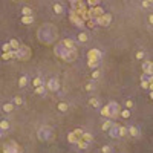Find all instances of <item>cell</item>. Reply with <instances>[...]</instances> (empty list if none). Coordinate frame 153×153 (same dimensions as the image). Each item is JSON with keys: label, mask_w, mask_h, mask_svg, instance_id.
<instances>
[{"label": "cell", "mask_w": 153, "mask_h": 153, "mask_svg": "<svg viewBox=\"0 0 153 153\" xmlns=\"http://www.w3.org/2000/svg\"><path fill=\"white\" fill-rule=\"evenodd\" d=\"M51 136H52V129L48 127V125H43L37 132V138L40 141H48V139H51Z\"/></svg>", "instance_id": "6da1fadb"}, {"label": "cell", "mask_w": 153, "mask_h": 153, "mask_svg": "<svg viewBox=\"0 0 153 153\" xmlns=\"http://www.w3.org/2000/svg\"><path fill=\"white\" fill-rule=\"evenodd\" d=\"M95 21L98 25H101V26H109V25H110V21H112V14L103 12L101 15H96Z\"/></svg>", "instance_id": "7a4b0ae2"}, {"label": "cell", "mask_w": 153, "mask_h": 153, "mask_svg": "<svg viewBox=\"0 0 153 153\" xmlns=\"http://www.w3.org/2000/svg\"><path fill=\"white\" fill-rule=\"evenodd\" d=\"M3 153H21V149L15 141H11L9 144L3 145Z\"/></svg>", "instance_id": "3957f363"}, {"label": "cell", "mask_w": 153, "mask_h": 153, "mask_svg": "<svg viewBox=\"0 0 153 153\" xmlns=\"http://www.w3.org/2000/svg\"><path fill=\"white\" fill-rule=\"evenodd\" d=\"M15 52H17V57L15 58H19V60H26V58L31 57V49L26 48V46H20Z\"/></svg>", "instance_id": "277c9868"}, {"label": "cell", "mask_w": 153, "mask_h": 153, "mask_svg": "<svg viewBox=\"0 0 153 153\" xmlns=\"http://www.w3.org/2000/svg\"><path fill=\"white\" fill-rule=\"evenodd\" d=\"M55 54L60 57V58H63V60H68V55H69V49L63 45V43H60V45L55 48Z\"/></svg>", "instance_id": "5b68a950"}, {"label": "cell", "mask_w": 153, "mask_h": 153, "mask_svg": "<svg viewBox=\"0 0 153 153\" xmlns=\"http://www.w3.org/2000/svg\"><path fill=\"white\" fill-rule=\"evenodd\" d=\"M103 57H104V54H103L100 49H90V51L87 52V58L89 60H98V61H101Z\"/></svg>", "instance_id": "8992f818"}, {"label": "cell", "mask_w": 153, "mask_h": 153, "mask_svg": "<svg viewBox=\"0 0 153 153\" xmlns=\"http://www.w3.org/2000/svg\"><path fill=\"white\" fill-rule=\"evenodd\" d=\"M107 106L110 107V119L116 118L118 115H119V112H121V107H119V104H118V103H115V101H110Z\"/></svg>", "instance_id": "52a82bcc"}, {"label": "cell", "mask_w": 153, "mask_h": 153, "mask_svg": "<svg viewBox=\"0 0 153 153\" xmlns=\"http://www.w3.org/2000/svg\"><path fill=\"white\" fill-rule=\"evenodd\" d=\"M46 89L48 90H51V92H57L60 89V83H58V80L57 78H51L46 83Z\"/></svg>", "instance_id": "ba28073f"}, {"label": "cell", "mask_w": 153, "mask_h": 153, "mask_svg": "<svg viewBox=\"0 0 153 153\" xmlns=\"http://www.w3.org/2000/svg\"><path fill=\"white\" fill-rule=\"evenodd\" d=\"M118 127H119V125H118L116 123H113V124H112V127L107 130V133H109V136H110V138H119Z\"/></svg>", "instance_id": "9c48e42d"}, {"label": "cell", "mask_w": 153, "mask_h": 153, "mask_svg": "<svg viewBox=\"0 0 153 153\" xmlns=\"http://www.w3.org/2000/svg\"><path fill=\"white\" fill-rule=\"evenodd\" d=\"M129 135L132 136V138H139V136H141V130L136 127V125H130V127H129Z\"/></svg>", "instance_id": "30bf717a"}, {"label": "cell", "mask_w": 153, "mask_h": 153, "mask_svg": "<svg viewBox=\"0 0 153 153\" xmlns=\"http://www.w3.org/2000/svg\"><path fill=\"white\" fill-rule=\"evenodd\" d=\"M64 46H66L68 49H70V51H72V49H76V46H75V41L72 40V38H64V40L61 41Z\"/></svg>", "instance_id": "8fae6325"}, {"label": "cell", "mask_w": 153, "mask_h": 153, "mask_svg": "<svg viewBox=\"0 0 153 153\" xmlns=\"http://www.w3.org/2000/svg\"><path fill=\"white\" fill-rule=\"evenodd\" d=\"M68 141L70 144H76L80 141V136L78 135H75V132H70L69 135H68Z\"/></svg>", "instance_id": "7c38bea8"}, {"label": "cell", "mask_w": 153, "mask_h": 153, "mask_svg": "<svg viewBox=\"0 0 153 153\" xmlns=\"http://www.w3.org/2000/svg\"><path fill=\"white\" fill-rule=\"evenodd\" d=\"M15 57H17V52H15L14 49L9 51V52H3V55H2L3 60H11V58H15Z\"/></svg>", "instance_id": "4fadbf2b"}, {"label": "cell", "mask_w": 153, "mask_h": 153, "mask_svg": "<svg viewBox=\"0 0 153 153\" xmlns=\"http://www.w3.org/2000/svg\"><path fill=\"white\" fill-rule=\"evenodd\" d=\"M119 132V138H124V136H129V127H124V125H119L118 127Z\"/></svg>", "instance_id": "5bb4252c"}, {"label": "cell", "mask_w": 153, "mask_h": 153, "mask_svg": "<svg viewBox=\"0 0 153 153\" xmlns=\"http://www.w3.org/2000/svg\"><path fill=\"white\" fill-rule=\"evenodd\" d=\"M52 9H54V12H55V14H63L64 12V8H63L61 3H54Z\"/></svg>", "instance_id": "9a60e30c"}, {"label": "cell", "mask_w": 153, "mask_h": 153, "mask_svg": "<svg viewBox=\"0 0 153 153\" xmlns=\"http://www.w3.org/2000/svg\"><path fill=\"white\" fill-rule=\"evenodd\" d=\"M76 40H78V43H86L89 40V35H87L86 32H80V34L76 35Z\"/></svg>", "instance_id": "2e32d148"}, {"label": "cell", "mask_w": 153, "mask_h": 153, "mask_svg": "<svg viewBox=\"0 0 153 153\" xmlns=\"http://www.w3.org/2000/svg\"><path fill=\"white\" fill-rule=\"evenodd\" d=\"M57 109H58L60 112H68L69 104H68V103H64V101H60V103H58V106H57Z\"/></svg>", "instance_id": "e0dca14e"}, {"label": "cell", "mask_w": 153, "mask_h": 153, "mask_svg": "<svg viewBox=\"0 0 153 153\" xmlns=\"http://www.w3.org/2000/svg\"><path fill=\"white\" fill-rule=\"evenodd\" d=\"M89 104H90L92 107H95V109H100V107H101V103H100V100H98V98H90V100H89Z\"/></svg>", "instance_id": "ac0fdd59"}, {"label": "cell", "mask_w": 153, "mask_h": 153, "mask_svg": "<svg viewBox=\"0 0 153 153\" xmlns=\"http://www.w3.org/2000/svg\"><path fill=\"white\" fill-rule=\"evenodd\" d=\"M112 124H113V121H112V119H110V118H109V119H106V121H104V123H103V125H101V129H103V130H104V132H107V130H109V129H110V127H112Z\"/></svg>", "instance_id": "d6986e66"}, {"label": "cell", "mask_w": 153, "mask_h": 153, "mask_svg": "<svg viewBox=\"0 0 153 153\" xmlns=\"http://www.w3.org/2000/svg\"><path fill=\"white\" fill-rule=\"evenodd\" d=\"M76 144H78V147H80L81 150H87V149H89V144H90V143H87V141H84V139L80 138V141H78Z\"/></svg>", "instance_id": "ffe728a7"}, {"label": "cell", "mask_w": 153, "mask_h": 153, "mask_svg": "<svg viewBox=\"0 0 153 153\" xmlns=\"http://www.w3.org/2000/svg\"><path fill=\"white\" fill-rule=\"evenodd\" d=\"M32 21H34L32 15H23V17H21V23H25V25H31Z\"/></svg>", "instance_id": "44dd1931"}, {"label": "cell", "mask_w": 153, "mask_h": 153, "mask_svg": "<svg viewBox=\"0 0 153 153\" xmlns=\"http://www.w3.org/2000/svg\"><path fill=\"white\" fill-rule=\"evenodd\" d=\"M87 66H89L90 69H96L98 66H100V61H98V60H89V61H87Z\"/></svg>", "instance_id": "7402d4cb"}, {"label": "cell", "mask_w": 153, "mask_h": 153, "mask_svg": "<svg viewBox=\"0 0 153 153\" xmlns=\"http://www.w3.org/2000/svg\"><path fill=\"white\" fill-rule=\"evenodd\" d=\"M46 90H48V89H46V86H43V84H41V86H38V87H35V94H37V95H45V94H46Z\"/></svg>", "instance_id": "603a6c76"}, {"label": "cell", "mask_w": 153, "mask_h": 153, "mask_svg": "<svg viewBox=\"0 0 153 153\" xmlns=\"http://www.w3.org/2000/svg\"><path fill=\"white\" fill-rule=\"evenodd\" d=\"M26 84H28V76H26V75H21L20 78H19V86H20V87H25Z\"/></svg>", "instance_id": "cb8c5ba5"}, {"label": "cell", "mask_w": 153, "mask_h": 153, "mask_svg": "<svg viewBox=\"0 0 153 153\" xmlns=\"http://www.w3.org/2000/svg\"><path fill=\"white\" fill-rule=\"evenodd\" d=\"M101 115H103V116H106V118H110V107L104 106L101 109Z\"/></svg>", "instance_id": "d4e9b609"}, {"label": "cell", "mask_w": 153, "mask_h": 153, "mask_svg": "<svg viewBox=\"0 0 153 153\" xmlns=\"http://www.w3.org/2000/svg\"><path fill=\"white\" fill-rule=\"evenodd\" d=\"M81 139H84V141H87V143H92V141H94V136H92L90 133H87V132H84L83 135H81Z\"/></svg>", "instance_id": "484cf974"}, {"label": "cell", "mask_w": 153, "mask_h": 153, "mask_svg": "<svg viewBox=\"0 0 153 153\" xmlns=\"http://www.w3.org/2000/svg\"><path fill=\"white\" fill-rule=\"evenodd\" d=\"M14 110V104H11V103H5L3 104V112H12Z\"/></svg>", "instance_id": "4316f807"}, {"label": "cell", "mask_w": 153, "mask_h": 153, "mask_svg": "<svg viewBox=\"0 0 153 153\" xmlns=\"http://www.w3.org/2000/svg\"><path fill=\"white\" fill-rule=\"evenodd\" d=\"M119 115L124 118V119H127V118H130V115H132V112H130V109H124V110H121L119 112Z\"/></svg>", "instance_id": "83f0119b"}, {"label": "cell", "mask_w": 153, "mask_h": 153, "mask_svg": "<svg viewBox=\"0 0 153 153\" xmlns=\"http://www.w3.org/2000/svg\"><path fill=\"white\" fill-rule=\"evenodd\" d=\"M8 129H9V121H6V119L0 121V130H8Z\"/></svg>", "instance_id": "f1b7e54d"}, {"label": "cell", "mask_w": 153, "mask_h": 153, "mask_svg": "<svg viewBox=\"0 0 153 153\" xmlns=\"http://www.w3.org/2000/svg\"><path fill=\"white\" fill-rule=\"evenodd\" d=\"M9 45H11V48H12V49H14V51H17V49L20 48V43H19L17 40H14V38H12V40H11V41H9Z\"/></svg>", "instance_id": "f546056e"}, {"label": "cell", "mask_w": 153, "mask_h": 153, "mask_svg": "<svg viewBox=\"0 0 153 153\" xmlns=\"http://www.w3.org/2000/svg\"><path fill=\"white\" fill-rule=\"evenodd\" d=\"M100 76H101V72H100L98 69H94V70H92V80H98Z\"/></svg>", "instance_id": "4dcf8cb0"}, {"label": "cell", "mask_w": 153, "mask_h": 153, "mask_svg": "<svg viewBox=\"0 0 153 153\" xmlns=\"http://www.w3.org/2000/svg\"><path fill=\"white\" fill-rule=\"evenodd\" d=\"M32 84H34L35 87H38V86H41V84H43V81H41V78H40V76H35V78H34V81H32Z\"/></svg>", "instance_id": "1f68e13d"}, {"label": "cell", "mask_w": 153, "mask_h": 153, "mask_svg": "<svg viewBox=\"0 0 153 153\" xmlns=\"http://www.w3.org/2000/svg\"><path fill=\"white\" fill-rule=\"evenodd\" d=\"M84 89H86L87 92H92V90L95 89V84H94V83H86V84H84Z\"/></svg>", "instance_id": "d6a6232c"}, {"label": "cell", "mask_w": 153, "mask_h": 153, "mask_svg": "<svg viewBox=\"0 0 153 153\" xmlns=\"http://www.w3.org/2000/svg\"><path fill=\"white\" fill-rule=\"evenodd\" d=\"M21 14H23V15H32V9L28 8V6H25L23 9H21Z\"/></svg>", "instance_id": "836d02e7"}, {"label": "cell", "mask_w": 153, "mask_h": 153, "mask_svg": "<svg viewBox=\"0 0 153 153\" xmlns=\"http://www.w3.org/2000/svg\"><path fill=\"white\" fill-rule=\"evenodd\" d=\"M101 153H112V147L110 145H103L101 147Z\"/></svg>", "instance_id": "e575fe53"}, {"label": "cell", "mask_w": 153, "mask_h": 153, "mask_svg": "<svg viewBox=\"0 0 153 153\" xmlns=\"http://www.w3.org/2000/svg\"><path fill=\"white\" fill-rule=\"evenodd\" d=\"M150 2H149V0H141V6H143L144 9H147V8H150Z\"/></svg>", "instance_id": "d590c367"}, {"label": "cell", "mask_w": 153, "mask_h": 153, "mask_svg": "<svg viewBox=\"0 0 153 153\" xmlns=\"http://www.w3.org/2000/svg\"><path fill=\"white\" fill-rule=\"evenodd\" d=\"M124 104H125V109H132L135 104H133V101L132 100H130V98H129V100H125V103H124Z\"/></svg>", "instance_id": "8d00e7d4"}, {"label": "cell", "mask_w": 153, "mask_h": 153, "mask_svg": "<svg viewBox=\"0 0 153 153\" xmlns=\"http://www.w3.org/2000/svg\"><path fill=\"white\" fill-rule=\"evenodd\" d=\"M2 49H3V52H9V51H12V48H11L9 43H5V45L2 46Z\"/></svg>", "instance_id": "74e56055"}, {"label": "cell", "mask_w": 153, "mask_h": 153, "mask_svg": "<svg viewBox=\"0 0 153 153\" xmlns=\"http://www.w3.org/2000/svg\"><path fill=\"white\" fill-rule=\"evenodd\" d=\"M135 58L136 60H143L144 58V51H138V52L135 54Z\"/></svg>", "instance_id": "f35d334b"}, {"label": "cell", "mask_w": 153, "mask_h": 153, "mask_svg": "<svg viewBox=\"0 0 153 153\" xmlns=\"http://www.w3.org/2000/svg\"><path fill=\"white\" fill-rule=\"evenodd\" d=\"M149 81L147 80H141V87H143V89H149Z\"/></svg>", "instance_id": "ab89813d"}, {"label": "cell", "mask_w": 153, "mask_h": 153, "mask_svg": "<svg viewBox=\"0 0 153 153\" xmlns=\"http://www.w3.org/2000/svg\"><path fill=\"white\" fill-rule=\"evenodd\" d=\"M12 101H14V104H15V106H20V104H21V103H23V100H21V98H20V96H15V98H14V100H12Z\"/></svg>", "instance_id": "60d3db41"}, {"label": "cell", "mask_w": 153, "mask_h": 153, "mask_svg": "<svg viewBox=\"0 0 153 153\" xmlns=\"http://www.w3.org/2000/svg\"><path fill=\"white\" fill-rule=\"evenodd\" d=\"M147 74H149V75H153V61L149 63V69H147Z\"/></svg>", "instance_id": "b9f144b4"}, {"label": "cell", "mask_w": 153, "mask_h": 153, "mask_svg": "<svg viewBox=\"0 0 153 153\" xmlns=\"http://www.w3.org/2000/svg\"><path fill=\"white\" fill-rule=\"evenodd\" d=\"M149 63H150V61H143V70H144V74H147V69H149Z\"/></svg>", "instance_id": "7bdbcfd3"}, {"label": "cell", "mask_w": 153, "mask_h": 153, "mask_svg": "<svg viewBox=\"0 0 153 153\" xmlns=\"http://www.w3.org/2000/svg\"><path fill=\"white\" fill-rule=\"evenodd\" d=\"M74 132H75V135H78V136H80V138H81V135H83V133H84V132H83V129H75V130H74Z\"/></svg>", "instance_id": "ee69618b"}, {"label": "cell", "mask_w": 153, "mask_h": 153, "mask_svg": "<svg viewBox=\"0 0 153 153\" xmlns=\"http://www.w3.org/2000/svg\"><path fill=\"white\" fill-rule=\"evenodd\" d=\"M149 23H150V25H153V14H150V15H149Z\"/></svg>", "instance_id": "f6af8a7d"}, {"label": "cell", "mask_w": 153, "mask_h": 153, "mask_svg": "<svg viewBox=\"0 0 153 153\" xmlns=\"http://www.w3.org/2000/svg\"><path fill=\"white\" fill-rule=\"evenodd\" d=\"M149 89H150V90H153V81H152V83L149 84Z\"/></svg>", "instance_id": "bcb514c9"}, {"label": "cell", "mask_w": 153, "mask_h": 153, "mask_svg": "<svg viewBox=\"0 0 153 153\" xmlns=\"http://www.w3.org/2000/svg\"><path fill=\"white\" fill-rule=\"evenodd\" d=\"M150 98H152V100H153V90H150Z\"/></svg>", "instance_id": "7dc6e473"}, {"label": "cell", "mask_w": 153, "mask_h": 153, "mask_svg": "<svg viewBox=\"0 0 153 153\" xmlns=\"http://www.w3.org/2000/svg\"><path fill=\"white\" fill-rule=\"evenodd\" d=\"M149 2H150V3H153V0H149Z\"/></svg>", "instance_id": "c3c4849f"}, {"label": "cell", "mask_w": 153, "mask_h": 153, "mask_svg": "<svg viewBox=\"0 0 153 153\" xmlns=\"http://www.w3.org/2000/svg\"><path fill=\"white\" fill-rule=\"evenodd\" d=\"M0 138H2V132H0Z\"/></svg>", "instance_id": "681fc988"}]
</instances>
